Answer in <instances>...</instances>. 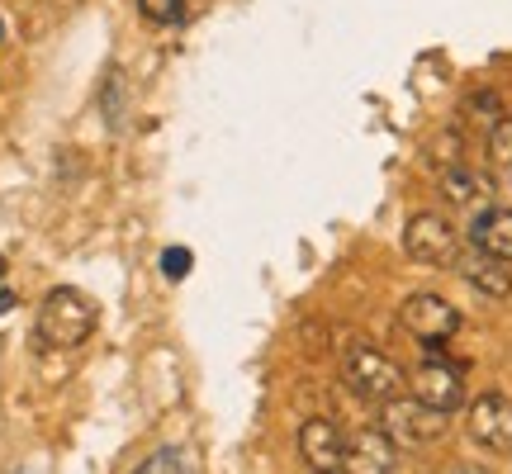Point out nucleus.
I'll return each instance as SVG.
<instances>
[{"label":"nucleus","mask_w":512,"mask_h":474,"mask_svg":"<svg viewBox=\"0 0 512 474\" xmlns=\"http://www.w3.org/2000/svg\"><path fill=\"white\" fill-rule=\"evenodd\" d=\"M91 332H95V304L81 290L57 285V290L38 304V337H43L48 347L72 351V347H81Z\"/></svg>","instance_id":"f257e3e1"},{"label":"nucleus","mask_w":512,"mask_h":474,"mask_svg":"<svg viewBox=\"0 0 512 474\" xmlns=\"http://www.w3.org/2000/svg\"><path fill=\"white\" fill-rule=\"evenodd\" d=\"M380 432L399 451H422V446H432V441L446 437V413L437 408H427L422 399L413 394H399V399L380 403Z\"/></svg>","instance_id":"f03ea898"},{"label":"nucleus","mask_w":512,"mask_h":474,"mask_svg":"<svg viewBox=\"0 0 512 474\" xmlns=\"http://www.w3.org/2000/svg\"><path fill=\"white\" fill-rule=\"evenodd\" d=\"M342 380H347L361 399H375V403L399 399L403 389H408V375L375 347H351L347 356H342Z\"/></svg>","instance_id":"7ed1b4c3"},{"label":"nucleus","mask_w":512,"mask_h":474,"mask_svg":"<svg viewBox=\"0 0 512 474\" xmlns=\"http://www.w3.org/2000/svg\"><path fill=\"white\" fill-rule=\"evenodd\" d=\"M460 247L465 242H460L456 223L446 219V214H432V209L413 214L408 228H403V252L413 256L418 266H456Z\"/></svg>","instance_id":"20e7f679"},{"label":"nucleus","mask_w":512,"mask_h":474,"mask_svg":"<svg viewBox=\"0 0 512 474\" xmlns=\"http://www.w3.org/2000/svg\"><path fill=\"white\" fill-rule=\"evenodd\" d=\"M399 323L408 337H418L422 347H446V342L460 332V309L451 299L422 290V294H408V299H403Z\"/></svg>","instance_id":"39448f33"},{"label":"nucleus","mask_w":512,"mask_h":474,"mask_svg":"<svg viewBox=\"0 0 512 474\" xmlns=\"http://www.w3.org/2000/svg\"><path fill=\"white\" fill-rule=\"evenodd\" d=\"M408 389H413V399H422L427 408H437L446 418L456 408H465V375H460V365L441 361V356L418 361V370L408 375Z\"/></svg>","instance_id":"423d86ee"},{"label":"nucleus","mask_w":512,"mask_h":474,"mask_svg":"<svg viewBox=\"0 0 512 474\" xmlns=\"http://www.w3.org/2000/svg\"><path fill=\"white\" fill-rule=\"evenodd\" d=\"M465 432H470L475 446L494 451V456L512 451V399L508 394H498V389L470 399V408H465Z\"/></svg>","instance_id":"0eeeda50"},{"label":"nucleus","mask_w":512,"mask_h":474,"mask_svg":"<svg viewBox=\"0 0 512 474\" xmlns=\"http://www.w3.org/2000/svg\"><path fill=\"white\" fill-rule=\"evenodd\" d=\"M399 470V446L384 437L380 427H361L347 437L342 451V474H394Z\"/></svg>","instance_id":"6e6552de"},{"label":"nucleus","mask_w":512,"mask_h":474,"mask_svg":"<svg viewBox=\"0 0 512 474\" xmlns=\"http://www.w3.org/2000/svg\"><path fill=\"white\" fill-rule=\"evenodd\" d=\"M456 275L470 285V290L484 294V299H508L512 294V266L498 261V256H489V252H479V247H460Z\"/></svg>","instance_id":"1a4fd4ad"},{"label":"nucleus","mask_w":512,"mask_h":474,"mask_svg":"<svg viewBox=\"0 0 512 474\" xmlns=\"http://www.w3.org/2000/svg\"><path fill=\"white\" fill-rule=\"evenodd\" d=\"M342 451H347V432L332 418H309L299 427V456L309 470H342Z\"/></svg>","instance_id":"9d476101"},{"label":"nucleus","mask_w":512,"mask_h":474,"mask_svg":"<svg viewBox=\"0 0 512 474\" xmlns=\"http://www.w3.org/2000/svg\"><path fill=\"white\" fill-rule=\"evenodd\" d=\"M494 190L498 181L489 171H475V166H451V171H441V195L456 204V209H470V214H484V209H494Z\"/></svg>","instance_id":"9b49d317"},{"label":"nucleus","mask_w":512,"mask_h":474,"mask_svg":"<svg viewBox=\"0 0 512 474\" xmlns=\"http://www.w3.org/2000/svg\"><path fill=\"white\" fill-rule=\"evenodd\" d=\"M470 247H479V252H489L512 266V209H484V214H475Z\"/></svg>","instance_id":"f8f14e48"},{"label":"nucleus","mask_w":512,"mask_h":474,"mask_svg":"<svg viewBox=\"0 0 512 474\" xmlns=\"http://www.w3.org/2000/svg\"><path fill=\"white\" fill-rule=\"evenodd\" d=\"M489 176L498 185L512 181V114H503L494 128H489Z\"/></svg>","instance_id":"ddd939ff"},{"label":"nucleus","mask_w":512,"mask_h":474,"mask_svg":"<svg viewBox=\"0 0 512 474\" xmlns=\"http://www.w3.org/2000/svg\"><path fill=\"white\" fill-rule=\"evenodd\" d=\"M128 474H200V470H195V456L185 446H157L152 456H143Z\"/></svg>","instance_id":"4468645a"},{"label":"nucleus","mask_w":512,"mask_h":474,"mask_svg":"<svg viewBox=\"0 0 512 474\" xmlns=\"http://www.w3.org/2000/svg\"><path fill=\"white\" fill-rule=\"evenodd\" d=\"M138 10H143L152 24H181V19H185V0H138Z\"/></svg>","instance_id":"2eb2a0df"},{"label":"nucleus","mask_w":512,"mask_h":474,"mask_svg":"<svg viewBox=\"0 0 512 474\" xmlns=\"http://www.w3.org/2000/svg\"><path fill=\"white\" fill-rule=\"evenodd\" d=\"M465 110L475 114V119H484L489 128H494L498 119H503V105H498V95H489V91H475V95H470V105H465Z\"/></svg>","instance_id":"dca6fc26"},{"label":"nucleus","mask_w":512,"mask_h":474,"mask_svg":"<svg viewBox=\"0 0 512 474\" xmlns=\"http://www.w3.org/2000/svg\"><path fill=\"white\" fill-rule=\"evenodd\" d=\"M190 266H195V256L185 252V247H166V252H162V271L171 275V280H185V275H190Z\"/></svg>","instance_id":"f3484780"},{"label":"nucleus","mask_w":512,"mask_h":474,"mask_svg":"<svg viewBox=\"0 0 512 474\" xmlns=\"http://www.w3.org/2000/svg\"><path fill=\"white\" fill-rule=\"evenodd\" d=\"M446 474H494L489 465H475V460H460V465H451Z\"/></svg>","instance_id":"a211bd4d"},{"label":"nucleus","mask_w":512,"mask_h":474,"mask_svg":"<svg viewBox=\"0 0 512 474\" xmlns=\"http://www.w3.org/2000/svg\"><path fill=\"white\" fill-rule=\"evenodd\" d=\"M5 309H15V294H10L5 285H0V313H5Z\"/></svg>","instance_id":"6ab92c4d"},{"label":"nucleus","mask_w":512,"mask_h":474,"mask_svg":"<svg viewBox=\"0 0 512 474\" xmlns=\"http://www.w3.org/2000/svg\"><path fill=\"white\" fill-rule=\"evenodd\" d=\"M313 474H342V470H313Z\"/></svg>","instance_id":"aec40b11"},{"label":"nucleus","mask_w":512,"mask_h":474,"mask_svg":"<svg viewBox=\"0 0 512 474\" xmlns=\"http://www.w3.org/2000/svg\"><path fill=\"white\" fill-rule=\"evenodd\" d=\"M0 34H5V24H0Z\"/></svg>","instance_id":"412c9836"}]
</instances>
